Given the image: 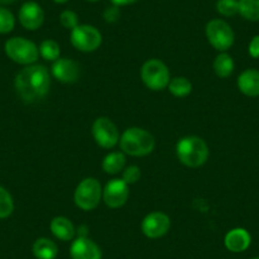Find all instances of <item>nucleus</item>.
<instances>
[{"mask_svg": "<svg viewBox=\"0 0 259 259\" xmlns=\"http://www.w3.org/2000/svg\"><path fill=\"white\" fill-rule=\"evenodd\" d=\"M50 84L49 70L44 65L33 64L22 69L14 81L17 93L26 103H34L45 98L50 91Z\"/></svg>", "mask_w": 259, "mask_h": 259, "instance_id": "1", "label": "nucleus"}, {"mask_svg": "<svg viewBox=\"0 0 259 259\" xmlns=\"http://www.w3.org/2000/svg\"><path fill=\"white\" fill-rule=\"evenodd\" d=\"M119 146L124 154L131 156H144L155 148V140L148 131L139 127L127 128L119 139Z\"/></svg>", "mask_w": 259, "mask_h": 259, "instance_id": "2", "label": "nucleus"}, {"mask_svg": "<svg viewBox=\"0 0 259 259\" xmlns=\"http://www.w3.org/2000/svg\"><path fill=\"white\" fill-rule=\"evenodd\" d=\"M177 156L184 165L198 168L203 165L208 158V146L197 136H187L177 144Z\"/></svg>", "mask_w": 259, "mask_h": 259, "instance_id": "3", "label": "nucleus"}, {"mask_svg": "<svg viewBox=\"0 0 259 259\" xmlns=\"http://www.w3.org/2000/svg\"><path fill=\"white\" fill-rule=\"evenodd\" d=\"M6 54L12 61L21 65H32L38 59V49L29 39L12 37L6 42Z\"/></svg>", "mask_w": 259, "mask_h": 259, "instance_id": "4", "label": "nucleus"}, {"mask_svg": "<svg viewBox=\"0 0 259 259\" xmlns=\"http://www.w3.org/2000/svg\"><path fill=\"white\" fill-rule=\"evenodd\" d=\"M141 79L151 91H163L169 85L170 75L166 65L160 60H148L141 68Z\"/></svg>", "mask_w": 259, "mask_h": 259, "instance_id": "5", "label": "nucleus"}, {"mask_svg": "<svg viewBox=\"0 0 259 259\" xmlns=\"http://www.w3.org/2000/svg\"><path fill=\"white\" fill-rule=\"evenodd\" d=\"M101 197V183L96 178H85L76 187L74 201L79 208L84 211H91L98 206Z\"/></svg>", "mask_w": 259, "mask_h": 259, "instance_id": "6", "label": "nucleus"}, {"mask_svg": "<svg viewBox=\"0 0 259 259\" xmlns=\"http://www.w3.org/2000/svg\"><path fill=\"white\" fill-rule=\"evenodd\" d=\"M208 42L219 51H226L234 44V32L223 19H212L206 26Z\"/></svg>", "mask_w": 259, "mask_h": 259, "instance_id": "7", "label": "nucleus"}, {"mask_svg": "<svg viewBox=\"0 0 259 259\" xmlns=\"http://www.w3.org/2000/svg\"><path fill=\"white\" fill-rule=\"evenodd\" d=\"M71 44L79 51L93 52L101 46L102 34L96 27L79 24L71 31Z\"/></svg>", "mask_w": 259, "mask_h": 259, "instance_id": "8", "label": "nucleus"}, {"mask_svg": "<svg viewBox=\"0 0 259 259\" xmlns=\"http://www.w3.org/2000/svg\"><path fill=\"white\" fill-rule=\"evenodd\" d=\"M92 133L96 143L104 149H111L119 141V134L116 124L107 117H99L94 121Z\"/></svg>", "mask_w": 259, "mask_h": 259, "instance_id": "9", "label": "nucleus"}, {"mask_svg": "<svg viewBox=\"0 0 259 259\" xmlns=\"http://www.w3.org/2000/svg\"><path fill=\"white\" fill-rule=\"evenodd\" d=\"M170 228V219L163 212H151L141 223V230L144 235L150 239L161 238L168 233Z\"/></svg>", "mask_w": 259, "mask_h": 259, "instance_id": "10", "label": "nucleus"}, {"mask_svg": "<svg viewBox=\"0 0 259 259\" xmlns=\"http://www.w3.org/2000/svg\"><path fill=\"white\" fill-rule=\"evenodd\" d=\"M128 198V184L122 179H112L103 191V200L111 208H118L126 203Z\"/></svg>", "mask_w": 259, "mask_h": 259, "instance_id": "11", "label": "nucleus"}, {"mask_svg": "<svg viewBox=\"0 0 259 259\" xmlns=\"http://www.w3.org/2000/svg\"><path fill=\"white\" fill-rule=\"evenodd\" d=\"M19 22L28 31H36L41 28L45 21L44 9L36 2H27L21 7L18 13Z\"/></svg>", "mask_w": 259, "mask_h": 259, "instance_id": "12", "label": "nucleus"}, {"mask_svg": "<svg viewBox=\"0 0 259 259\" xmlns=\"http://www.w3.org/2000/svg\"><path fill=\"white\" fill-rule=\"evenodd\" d=\"M52 75L61 83H74L79 78V66L70 59H57L51 68Z\"/></svg>", "mask_w": 259, "mask_h": 259, "instance_id": "13", "label": "nucleus"}, {"mask_svg": "<svg viewBox=\"0 0 259 259\" xmlns=\"http://www.w3.org/2000/svg\"><path fill=\"white\" fill-rule=\"evenodd\" d=\"M70 255L73 259H102V251L93 240L78 236L71 244Z\"/></svg>", "mask_w": 259, "mask_h": 259, "instance_id": "14", "label": "nucleus"}, {"mask_svg": "<svg viewBox=\"0 0 259 259\" xmlns=\"http://www.w3.org/2000/svg\"><path fill=\"white\" fill-rule=\"evenodd\" d=\"M251 238L245 229L236 228L229 231L225 236V246L233 253H241L250 245Z\"/></svg>", "mask_w": 259, "mask_h": 259, "instance_id": "15", "label": "nucleus"}, {"mask_svg": "<svg viewBox=\"0 0 259 259\" xmlns=\"http://www.w3.org/2000/svg\"><path fill=\"white\" fill-rule=\"evenodd\" d=\"M239 91L248 97L259 96V71L248 69L243 71L238 78Z\"/></svg>", "mask_w": 259, "mask_h": 259, "instance_id": "16", "label": "nucleus"}, {"mask_svg": "<svg viewBox=\"0 0 259 259\" xmlns=\"http://www.w3.org/2000/svg\"><path fill=\"white\" fill-rule=\"evenodd\" d=\"M50 229L51 233L56 236L57 239L64 241H69L75 236V226L73 225L69 219L64 218V216H57L50 224Z\"/></svg>", "mask_w": 259, "mask_h": 259, "instance_id": "17", "label": "nucleus"}, {"mask_svg": "<svg viewBox=\"0 0 259 259\" xmlns=\"http://www.w3.org/2000/svg\"><path fill=\"white\" fill-rule=\"evenodd\" d=\"M33 255L37 259H55L59 253L57 245L47 238H39L33 244Z\"/></svg>", "mask_w": 259, "mask_h": 259, "instance_id": "18", "label": "nucleus"}, {"mask_svg": "<svg viewBox=\"0 0 259 259\" xmlns=\"http://www.w3.org/2000/svg\"><path fill=\"white\" fill-rule=\"evenodd\" d=\"M213 70L220 78H228L234 71V60L230 55L220 54L213 61Z\"/></svg>", "mask_w": 259, "mask_h": 259, "instance_id": "19", "label": "nucleus"}, {"mask_svg": "<svg viewBox=\"0 0 259 259\" xmlns=\"http://www.w3.org/2000/svg\"><path fill=\"white\" fill-rule=\"evenodd\" d=\"M124 164H126V158L122 153H111L104 158L103 170L108 174H117L123 169Z\"/></svg>", "mask_w": 259, "mask_h": 259, "instance_id": "20", "label": "nucleus"}, {"mask_svg": "<svg viewBox=\"0 0 259 259\" xmlns=\"http://www.w3.org/2000/svg\"><path fill=\"white\" fill-rule=\"evenodd\" d=\"M239 13L248 21H259V0H239Z\"/></svg>", "mask_w": 259, "mask_h": 259, "instance_id": "21", "label": "nucleus"}, {"mask_svg": "<svg viewBox=\"0 0 259 259\" xmlns=\"http://www.w3.org/2000/svg\"><path fill=\"white\" fill-rule=\"evenodd\" d=\"M169 92L176 97H186L192 92V83L183 76H178L169 81Z\"/></svg>", "mask_w": 259, "mask_h": 259, "instance_id": "22", "label": "nucleus"}, {"mask_svg": "<svg viewBox=\"0 0 259 259\" xmlns=\"http://www.w3.org/2000/svg\"><path fill=\"white\" fill-rule=\"evenodd\" d=\"M39 55L44 57L45 60H49V61H56L60 56V46L59 44H56L52 39H46L41 44L38 49Z\"/></svg>", "mask_w": 259, "mask_h": 259, "instance_id": "23", "label": "nucleus"}, {"mask_svg": "<svg viewBox=\"0 0 259 259\" xmlns=\"http://www.w3.org/2000/svg\"><path fill=\"white\" fill-rule=\"evenodd\" d=\"M14 211V202L11 193L0 186V219H6Z\"/></svg>", "mask_w": 259, "mask_h": 259, "instance_id": "24", "label": "nucleus"}, {"mask_svg": "<svg viewBox=\"0 0 259 259\" xmlns=\"http://www.w3.org/2000/svg\"><path fill=\"white\" fill-rule=\"evenodd\" d=\"M14 26H16V18L13 13L7 8H0V33H9L13 31Z\"/></svg>", "mask_w": 259, "mask_h": 259, "instance_id": "25", "label": "nucleus"}, {"mask_svg": "<svg viewBox=\"0 0 259 259\" xmlns=\"http://www.w3.org/2000/svg\"><path fill=\"white\" fill-rule=\"evenodd\" d=\"M216 9L224 17H233L239 13L238 0H218Z\"/></svg>", "mask_w": 259, "mask_h": 259, "instance_id": "26", "label": "nucleus"}, {"mask_svg": "<svg viewBox=\"0 0 259 259\" xmlns=\"http://www.w3.org/2000/svg\"><path fill=\"white\" fill-rule=\"evenodd\" d=\"M60 23H61V26L65 27V28L73 31L75 27L79 26L78 16H76L75 12L73 11H64L60 14Z\"/></svg>", "mask_w": 259, "mask_h": 259, "instance_id": "27", "label": "nucleus"}, {"mask_svg": "<svg viewBox=\"0 0 259 259\" xmlns=\"http://www.w3.org/2000/svg\"><path fill=\"white\" fill-rule=\"evenodd\" d=\"M140 177H141L140 168L136 165H130L123 170V174H122V181L126 182L127 184H134L140 179Z\"/></svg>", "mask_w": 259, "mask_h": 259, "instance_id": "28", "label": "nucleus"}, {"mask_svg": "<svg viewBox=\"0 0 259 259\" xmlns=\"http://www.w3.org/2000/svg\"><path fill=\"white\" fill-rule=\"evenodd\" d=\"M103 17H104V19H106V22H108V23H113V22H116L117 19L119 18L118 7L113 6V7H111V8H107L106 11H104Z\"/></svg>", "mask_w": 259, "mask_h": 259, "instance_id": "29", "label": "nucleus"}, {"mask_svg": "<svg viewBox=\"0 0 259 259\" xmlns=\"http://www.w3.org/2000/svg\"><path fill=\"white\" fill-rule=\"evenodd\" d=\"M249 55L254 59L259 57V36H254L249 44Z\"/></svg>", "mask_w": 259, "mask_h": 259, "instance_id": "30", "label": "nucleus"}, {"mask_svg": "<svg viewBox=\"0 0 259 259\" xmlns=\"http://www.w3.org/2000/svg\"><path fill=\"white\" fill-rule=\"evenodd\" d=\"M113 6L116 7H123V6H128V4H134L138 0H111Z\"/></svg>", "mask_w": 259, "mask_h": 259, "instance_id": "31", "label": "nucleus"}, {"mask_svg": "<svg viewBox=\"0 0 259 259\" xmlns=\"http://www.w3.org/2000/svg\"><path fill=\"white\" fill-rule=\"evenodd\" d=\"M17 2V0H0V4H12Z\"/></svg>", "mask_w": 259, "mask_h": 259, "instance_id": "32", "label": "nucleus"}, {"mask_svg": "<svg viewBox=\"0 0 259 259\" xmlns=\"http://www.w3.org/2000/svg\"><path fill=\"white\" fill-rule=\"evenodd\" d=\"M54 2L57 4H64V3H66V2H69V0H54Z\"/></svg>", "mask_w": 259, "mask_h": 259, "instance_id": "33", "label": "nucleus"}, {"mask_svg": "<svg viewBox=\"0 0 259 259\" xmlns=\"http://www.w3.org/2000/svg\"><path fill=\"white\" fill-rule=\"evenodd\" d=\"M87 2H91V3H96V2H98V0H87Z\"/></svg>", "mask_w": 259, "mask_h": 259, "instance_id": "34", "label": "nucleus"}, {"mask_svg": "<svg viewBox=\"0 0 259 259\" xmlns=\"http://www.w3.org/2000/svg\"><path fill=\"white\" fill-rule=\"evenodd\" d=\"M253 259H259V256H255V258H253Z\"/></svg>", "mask_w": 259, "mask_h": 259, "instance_id": "35", "label": "nucleus"}]
</instances>
